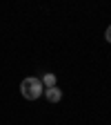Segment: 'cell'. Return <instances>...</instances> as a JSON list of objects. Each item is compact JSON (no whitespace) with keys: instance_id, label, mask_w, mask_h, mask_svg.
Segmentation results:
<instances>
[{"instance_id":"cell-1","label":"cell","mask_w":111,"mask_h":125,"mask_svg":"<svg viewBox=\"0 0 111 125\" xmlns=\"http://www.w3.org/2000/svg\"><path fill=\"white\" fill-rule=\"evenodd\" d=\"M20 92H22V96L27 101H36V98H40L44 94V87H42L38 76H27L25 81L20 83Z\"/></svg>"},{"instance_id":"cell-2","label":"cell","mask_w":111,"mask_h":125,"mask_svg":"<svg viewBox=\"0 0 111 125\" xmlns=\"http://www.w3.org/2000/svg\"><path fill=\"white\" fill-rule=\"evenodd\" d=\"M44 96H47V101H49V103H60V98H62V89L56 85V87H51V89H44Z\"/></svg>"},{"instance_id":"cell-4","label":"cell","mask_w":111,"mask_h":125,"mask_svg":"<svg viewBox=\"0 0 111 125\" xmlns=\"http://www.w3.org/2000/svg\"><path fill=\"white\" fill-rule=\"evenodd\" d=\"M104 38H107V42H111V25H109L107 31H104Z\"/></svg>"},{"instance_id":"cell-3","label":"cell","mask_w":111,"mask_h":125,"mask_svg":"<svg viewBox=\"0 0 111 125\" xmlns=\"http://www.w3.org/2000/svg\"><path fill=\"white\" fill-rule=\"evenodd\" d=\"M40 83H42V87H44V89H51V87H56V74L47 72L44 76H40Z\"/></svg>"}]
</instances>
